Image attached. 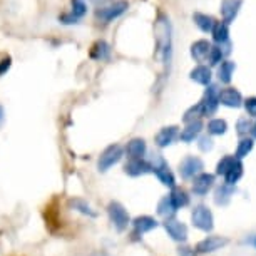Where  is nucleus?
<instances>
[{"label":"nucleus","instance_id":"nucleus-17","mask_svg":"<svg viewBox=\"0 0 256 256\" xmlns=\"http://www.w3.org/2000/svg\"><path fill=\"white\" fill-rule=\"evenodd\" d=\"M190 79L200 86H210L212 79V72L208 66H198L190 72Z\"/></svg>","mask_w":256,"mask_h":256},{"label":"nucleus","instance_id":"nucleus-30","mask_svg":"<svg viewBox=\"0 0 256 256\" xmlns=\"http://www.w3.org/2000/svg\"><path fill=\"white\" fill-rule=\"evenodd\" d=\"M158 212L162 216V218H166V220H171L172 216L176 214V208L172 206V202H171V200H169V196H164L162 200L159 201Z\"/></svg>","mask_w":256,"mask_h":256},{"label":"nucleus","instance_id":"nucleus-29","mask_svg":"<svg viewBox=\"0 0 256 256\" xmlns=\"http://www.w3.org/2000/svg\"><path fill=\"white\" fill-rule=\"evenodd\" d=\"M169 200H171L172 206L176 208V211L190 204V196H188L186 191H182V190H172V192L169 194Z\"/></svg>","mask_w":256,"mask_h":256},{"label":"nucleus","instance_id":"nucleus-14","mask_svg":"<svg viewBox=\"0 0 256 256\" xmlns=\"http://www.w3.org/2000/svg\"><path fill=\"white\" fill-rule=\"evenodd\" d=\"M124 171H126V174H129L132 178L144 176V174H148V172H152L151 171V164L142 161V159H132L131 162L126 164Z\"/></svg>","mask_w":256,"mask_h":256},{"label":"nucleus","instance_id":"nucleus-31","mask_svg":"<svg viewBox=\"0 0 256 256\" xmlns=\"http://www.w3.org/2000/svg\"><path fill=\"white\" fill-rule=\"evenodd\" d=\"M69 206L70 208H74V210H77L79 212H82V214H88V216H90V218H96V211L90 208L88 202H86L84 200H80V198H74V200H70L69 201Z\"/></svg>","mask_w":256,"mask_h":256},{"label":"nucleus","instance_id":"nucleus-23","mask_svg":"<svg viewBox=\"0 0 256 256\" xmlns=\"http://www.w3.org/2000/svg\"><path fill=\"white\" fill-rule=\"evenodd\" d=\"M241 178H243V162H241L240 159H236L233 162V166L230 168V171L224 174V184L236 186V182H238Z\"/></svg>","mask_w":256,"mask_h":256},{"label":"nucleus","instance_id":"nucleus-7","mask_svg":"<svg viewBox=\"0 0 256 256\" xmlns=\"http://www.w3.org/2000/svg\"><path fill=\"white\" fill-rule=\"evenodd\" d=\"M202 169H204V164L196 156H188L182 159L180 164V172H181L182 180H192V178H196L198 174H201Z\"/></svg>","mask_w":256,"mask_h":256},{"label":"nucleus","instance_id":"nucleus-25","mask_svg":"<svg viewBox=\"0 0 256 256\" xmlns=\"http://www.w3.org/2000/svg\"><path fill=\"white\" fill-rule=\"evenodd\" d=\"M132 224L138 234H144V233H148V231L158 228V221L151 218V216H139V218L132 221Z\"/></svg>","mask_w":256,"mask_h":256},{"label":"nucleus","instance_id":"nucleus-6","mask_svg":"<svg viewBox=\"0 0 256 256\" xmlns=\"http://www.w3.org/2000/svg\"><path fill=\"white\" fill-rule=\"evenodd\" d=\"M108 212H109L110 221H112L114 226L118 228V231H124V230L129 226V223H131L128 211H126V210H124V206H122V204H119V202H116V201L109 202Z\"/></svg>","mask_w":256,"mask_h":256},{"label":"nucleus","instance_id":"nucleus-5","mask_svg":"<svg viewBox=\"0 0 256 256\" xmlns=\"http://www.w3.org/2000/svg\"><path fill=\"white\" fill-rule=\"evenodd\" d=\"M128 8H129V4L126 2V0H119V2H114V4H110V6L98 10L96 17H98L102 24H109V22L116 20V18H119Z\"/></svg>","mask_w":256,"mask_h":256},{"label":"nucleus","instance_id":"nucleus-15","mask_svg":"<svg viewBox=\"0 0 256 256\" xmlns=\"http://www.w3.org/2000/svg\"><path fill=\"white\" fill-rule=\"evenodd\" d=\"M211 44L204 38H201V40H196L191 44V57L194 59L196 62H204L208 59V56H210V50H211Z\"/></svg>","mask_w":256,"mask_h":256},{"label":"nucleus","instance_id":"nucleus-26","mask_svg":"<svg viewBox=\"0 0 256 256\" xmlns=\"http://www.w3.org/2000/svg\"><path fill=\"white\" fill-rule=\"evenodd\" d=\"M110 56V46L106 40H98L90 49V57L94 60H108Z\"/></svg>","mask_w":256,"mask_h":256},{"label":"nucleus","instance_id":"nucleus-28","mask_svg":"<svg viewBox=\"0 0 256 256\" xmlns=\"http://www.w3.org/2000/svg\"><path fill=\"white\" fill-rule=\"evenodd\" d=\"M228 131V122H226L224 119H211L210 122H208V132L212 134V136H223Z\"/></svg>","mask_w":256,"mask_h":256},{"label":"nucleus","instance_id":"nucleus-35","mask_svg":"<svg viewBox=\"0 0 256 256\" xmlns=\"http://www.w3.org/2000/svg\"><path fill=\"white\" fill-rule=\"evenodd\" d=\"M234 161H236L234 156H224V158H221V161L216 164V174H218V176H224L226 172L230 171V168L233 166Z\"/></svg>","mask_w":256,"mask_h":256},{"label":"nucleus","instance_id":"nucleus-40","mask_svg":"<svg viewBox=\"0 0 256 256\" xmlns=\"http://www.w3.org/2000/svg\"><path fill=\"white\" fill-rule=\"evenodd\" d=\"M180 254H181V256H196V254H194V250L191 251L190 248H181V250H180Z\"/></svg>","mask_w":256,"mask_h":256},{"label":"nucleus","instance_id":"nucleus-20","mask_svg":"<svg viewBox=\"0 0 256 256\" xmlns=\"http://www.w3.org/2000/svg\"><path fill=\"white\" fill-rule=\"evenodd\" d=\"M126 152L131 159H142V156L146 154V142L141 138L131 139L126 146Z\"/></svg>","mask_w":256,"mask_h":256},{"label":"nucleus","instance_id":"nucleus-2","mask_svg":"<svg viewBox=\"0 0 256 256\" xmlns=\"http://www.w3.org/2000/svg\"><path fill=\"white\" fill-rule=\"evenodd\" d=\"M149 164H151V171L158 176V180L161 181L164 186L172 188V190H174L176 178H174V174H172V171L169 169L168 162L164 161V158L161 156V154H152L151 162Z\"/></svg>","mask_w":256,"mask_h":256},{"label":"nucleus","instance_id":"nucleus-24","mask_svg":"<svg viewBox=\"0 0 256 256\" xmlns=\"http://www.w3.org/2000/svg\"><path fill=\"white\" fill-rule=\"evenodd\" d=\"M236 188L234 186H228V184H221L216 188L214 191V202L220 206H226L231 200V196L234 194Z\"/></svg>","mask_w":256,"mask_h":256},{"label":"nucleus","instance_id":"nucleus-13","mask_svg":"<svg viewBox=\"0 0 256 256\" xmlns=\"http://www.w3.org/2000/svg\"><path fill=\"white\" fill-rule=\"evenodd\" d=\"M164 230L168 231V234L171 236L174 241H186L188 240V228L184 223H181V221L178 220H166V223H164Z\"/></svg>","mask_w":256,"mask_h":256},{"label":"nucleus","instance_id":"nucleus-37","mask_svg":"<svg viewBox=\"0 0 256 256\" xmlns=\"http://www.w3.org/2000/svg\"><path fill=\"white\" fill-rule=\"evenodd\" d=\"M243 108L248 114V118H254L256 119V96H251V98L243 100Z\"/></svg>","mask_w":256,"mask_h":256},{"label":"nucleus","instance_id":"nucleus-43","mask_svg":"<svg viewBox=\"0 0 256 256\" xmlns=\"http://www.w3.org/2000/svg\"><path fill=\"white\" fill-rule=\"evenodd\" d=\"M250 243H251V244H253V246H254V248H256V234L253 236V238H251V240H250Z\"/></svg>","mask_w":256,"mask_h":256},{"label":"nucleus","instance_id":"nucleus-1","mask_svg":"<svg viewBox=\"0 0 256 256\" xmlns=\"http://www.w3.org/2000/svg\"><path fill=\"white\" fill-rule=\"evenodd\" d=\"M154 37H156V59L161 64V77H169L172 60V27L166 14L159 12L154 20Z\"/></svg>","mask_w":256,"mask_h":256},{"label":"nucleus","instance_id":"nucleus-42","mask_svg":"<svg viewBox=\"0 0 256 256\" xmlns=\"http://www.w3.org/2000/svg\"><path fill=\"white\" fill-rule=\"evenodd\" d=\"M4 118H6V112H4V108L0 106V126H2V122H4Z\"/></svg>","mask_w":256,"mask_h":256},{"label":"nucleus","instance_id":"nucleus-16","mask_svg":"<svg viewBox=\"0 0 256 256\" xmlns=\"http://www.w3.org/2000/svg\"><path fill=\"white\" fill-rule=\"evenodd\" d=\"M211 36L216 46H230V26H226L224 22H216L211 30Z\"/></svg>","mask_w":256,"mask_h":256},{"label":"nucleus","instance_id":"nucleus-36","mask_svg":"<svg viewBox=\"0 0 256 256\" xmlns=\"http://www.w3.org/2000/svg\"><path fill=\"white\" fill-rule=\"evenodd\" d=\"M251 126H253V122H251V118H248V116L240 118L238 122H236V132H238L241 138H246V136H248V132L251 131Z\"/></svg>","mask_w":256,"mask_h":256},{"label":"nucleus","instance_id":"nucleus-39","mask_svg":"<svg viewBox=\"0 0 256 256\" xmlns=\"http://www.w3.org/2000/svg\"><path fill=\"white\" fill-rule=\"evenodd\" d=\"M10 66H12L10 57H4V59L0 60V77H2L8 69H10Z\"/></svg>","mask_w":256,"mask_h":256},{"label":"nucleus","instance_id":"nucleus-34","mask_svg":"<svg viewBox=\"0 0 256 256\" xmlns=\"http://www.w3.org/2000/svg\"><path fill=\"white\" fill-rule=\"evenodd\" d=\"M88 14V6L84 4V0H72V10H70V16L79 20Z\"/></svg>","mask_w":256,"mask_h":256},{"label":"nucleus","instance_id":"nucleus-10","mask_svg":"<svg viewBox=\"0 0 256 256\" xmlns=\"http://www.w3.org/2000/svg\"><path fill=\"white\" fill-rule=\"evenodd\" d=\"M228 243H230V240L223 238V236H208V238H204L196 244V253H200V254L214 253V251L224 248Z\"/></svg>","mask_w":256,"mask_h":256},{"label":"nucleus","instance_id":"nucleus-27","mask_svg":"<svg viewBox=\"0 0 256 256\" xmlns=\"http://www.w3.org/2000/svg\"><path fill=\"white\" fill-rule=\"evenodd\" d=\"M253 148H254V139H251V138H241L240 139V142H238V148H236V152H234V158L236 159H244L248 154L253 151Z\"/></svg>","mask_w":256,"mask_h":256},{"label":"nucleus","instance_id":"nucleus-12","mask_svg":"<svg viewBox=\"0 0 256 256\" xmlns=\"http://www.w3.org/2000/svg\"><path fill=\"white\" fill-rule=\"evenodd\" d=\"M192 192L196 196H206L212 186H214V174L210 172H201L196 178H192Z\"/></svg>","mask_w":256,"mask_h":256},{"label":"nucleus","instance_id":"nucleus-19","mask_svg":"<svg viewBox=\"0 0 256 256\" xmlns=\"http://www.w3.org/2000/svg\"><path fill=\"white\" fill-rule=\"evenodd\" d=\"M192 20H194L196 27L200 28L201 32L204 34H211L212 27L216 24V18L212 16H208V14H202V12H194L192 14Z\"/></svg>","mask_w":256,"mask_h":256},{"label":"nucleus","instance_id":"nucleus-22","mask_svg":"<svg viewBox=\"0 0 256 256\" xmlns=\"http://www.w3.org/2000/svg\"><path fill=\"white\" fill-rule=\"evenodd\" d=\"M236 70V62L234 60H223L218 67V79L223 84H230L231 79H233V74Z\"/></svg>","mask_w":256,"mask_h":256},{"label":"nucleus","instance_id":"nucleus-8","mask_svg":"<svg viewBox=\"0 0 256 256\" xmlns=\"http://www.w3.org/2000/svg\"><path fill=\"white\" fill-rule=\"evenodd\" d=\"M120 158H122V148H120L119 144L109 146L99 158V162H98L99 171H102V172L108 171L109 168H112L116 162L120 161Z\"/></svg>","mask_w":256,"mask_h":256},{"label":"nucleus","instance_id":"nucleus-32","mask_svg":"<svg viewBox=\"0 0 256 256\" xmlns=\"http://www.w3.org/2000/svg\"><path fill=\"white\" fill-rule=\"evenodd\" d=\"M200 118H202V104L198 102L196 106H191L190 109L186 110L184 116H182V120L186 124L194 122V120H200Z\"/></svg>","mask_w":256,"mask_h":256},{"label":"nucleus","instance_id":"nucleus-9","mask_svg":"<svg viewBox=\"0 0 256 256\" xmlns=\"http://www.w3.org/2000/svg\"><path fill=\"white\" fill-rule=\"evenodd\" d=\"M243 7V0H221V6H220V12H221V18L226 26L234 22V18L238 17V14Z\"/></svg>","mask_w":256,"mask_h":256},{"label":"nucleus","instance_id":"nucleus-33","mask_svg":"<svg viewBox=\"0 0 256 256\" xmlns=\"http://www.w3.org/2000/svg\"><path fill=\"white\" fill-rule=\"evenodd\" d=\"M226 50L221 46H212L210 50V56H208V60H210L211 66H220L221 62L224 60Z\"/></svg>","mask_w":256,"mask_h":256},{"label":"nucleus","instance_id":"nucleus-4","mask_svg":"<svg viewBox=\"0 0 256 256\" xmlns=\"http://www.w3.org/2000/svg\"><path fill=\"white\" fill-rule=\"evenodd\" d=\"M202 104V116L204 118H210L220 108V88L216 84H210L206 86L204 90V98L201 100Z\"/></svg>","mask_w":256,"mask_h":256},{"label":"nucleus","instance_id":"nucleus-41","mask_svg":"<svg viewBox=\"0 0 256 256\" xmlns=\"http://www.w3.org/2000/svg\"><path fill=\"white\" fill-rule=\"evenodd\" d=\"M251 139H256V119H254V122H253V126H251Z\"/></svg>","mask_w":256,"mask_h":256},{"label":"nucleus","instance_id":"nucleus-21","mask_svg":"<svg viewBox=\"0 0 256 256\" xmlns=\"http://www.w3.org/2000/svg\"><path fill=\"white\" fill-rule=\"evenodd\" d=\"M201 131H202V122L201 120H194V122H190L182 129V132L180 134V139L182 142H192L200 136Z\"/></svg>","mask_w":256,"mask_h":256},{"label":"nucleus","instance_id":"nucleus-18","mask_svg":"<svg viewBox=\"0 0 256 256\" xmlns=\"http://www.w3.org/2000/svg\"><path fill=\"white\" fill-rule=\"evenodd\" d=\"M178 138V128L176 126H168L162 128L156 136V144L159 148H168L174 142V139Z\"/></svg>","mask_w":256,"mask_h":256},{"label":"nucleus","instance_id":"nucleus-3","mask_svg":"<svg viewBox=\"0 0 256 256\" xmlns=\"http://www.w3.org/2000/svg\"><path fill=\"white\" fill-rule=\"evenodd\" d=\"M191 220H192V224L196 226L198 230L204 231V233H210L214 228V218H212V212L208 206L204 204H200L192 210V214H191Z\"/></svg>","mask_w":256,"mask_h":256},{"label":"nucleus","instance_id":"nucleus-44","mask_svg":"<svg viewBox=\"0 0 256 256\" xmlns=\"http://www.w3.org/2000/svg\"><path fill=\"white\" fill-rule=\"evenodd\" d=\"M92 256H109L108 253H96V254H92Z\"/></svg>","mask_w":256,"mask_h":256},{"label":"nucleus","instance_id":"nucleus-38","mask_svg":"<svg viewBox=\"0 0 256 256\" xmlns=\"http://www.w3.org/2000/svg\"><path fill=\"white\" fill-rule=\"evenodd\" d=\"M198 146H200V149H201L202 152L211 151V149H212V139H211V138H208V136L201 138V139H200V142H198Z\"/></svg>","mask_w":256,"mask_h":256},{"label":"nucleus","instance_id":"nucleus-11","mask_svg":"<svg viewBox=\"0 0 256 256\" xmlns=\"http://www.w3.org/2000/svg\"><path fill=\"white\" fill-rule=\"evenodd\" d=\"M243 96L238 89L234 88H226L220 89V104L230 109H240L243 108Z\"/></svg>","mask_w":256,"mask_h":256}]
</instances>
